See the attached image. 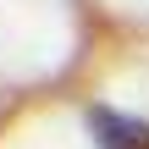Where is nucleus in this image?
Instances as JSON below:
<instances>
[{
	"label": "nucleus",
	"instance_id": "nucleus-1",
	"mask_svg": "<svg viewBox=\"0 0 149 149\" xmlns=\"http://www.w3.org/2000/svg\"><path fill=\"white\" fill-rule=\"evenodd\" d=\"M94 133L105 149H149V127L133 116H116V111H94Z\"/></svg>",
	"mask_w": 149,
	"mask_h": 149
}]
</instances>
